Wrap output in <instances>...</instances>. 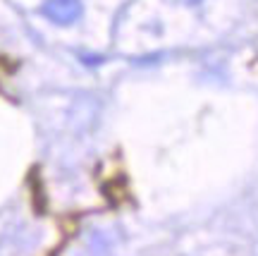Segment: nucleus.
Here are the masks:
<instances>
[{
  "mask_svg": "<svg viewBox=\"0 0 258 256\" xmlns=\"http://www.w3.org/2000/svg\"><path fill=\"white\" fill-rule=\"evenodd\" d=\"M186 3H199V0H186Z\"/></svg>",
  "mask_w": 258,
  "mask_h": 256,
  "instance_id": "obj_2",
  "label": "nucleus"
},
{
  "mask_svg": "<svg viewBox=\"0 0 258 256\" xmlns=\"http://www.w3.org/2000/svg\"><path fill=\"white\" fill-rule=\"evenodd\" d=\"M84 12L82 0H46L41 5V15L53 22L57 27H70L74 22H79Z\"/></svg>",
  "mask_w": 258,
  "mask_h": 256,
  "instance_id": "obj_1",
  "label": "nucleus"
}]
</instances>
